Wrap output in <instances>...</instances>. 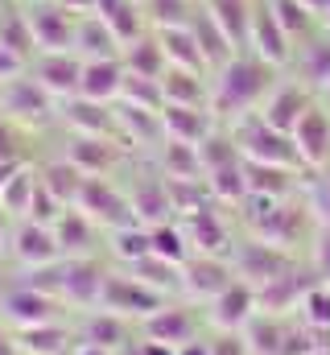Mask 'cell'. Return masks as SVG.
Listing matches in <instances>:
<instances>
[{
	"label": "cell",
	"instance_id": "cell-1",
	"mask_svg": "<svg viewBox=\"0 0 330 355\" xmlns=\"http://www.w3.org/2000/svg\"><path fill=\"white\" fill-rule=\"evenodd\" d=\"M277 83V67H268L252 50H240L211 75V112L219 116V124H236L248 112H260Z\"/></svg>",
	"mask_w": 330,
	"mask_h": 355
},
{
	"label": "cell",
	"instance_id": "cell-2",
	"mask_svg": "<svg viewBox=\"0 0 330 355\" xmlns=\"http://www.w3.org/2000/svg\"><path fill=\"white\" fill-rule=\"evenodd\" d=\"M244 202L256 207V211H244V219H248V227H252L256 240L277 244V248H285V252H293V248L306 240L310 219H314L310 207H302V202H293V198H256V194H248ZM244 202H240V207H244Z\"/></svg>",
	"mask_w": 330,
	"mask_h": 355
},
{
	"label": "cell",
	"instance_id": "cell-3",
	"mask_svg": "<svg viewBox=\"0 0 330 355\" xmlns=\"http://www.w3.org/2000/svg\"><path fill=\"white\" fill-rule=\"evenodd\" d=\"M227 128H232V137H236V145H240L244 162L285 166V170L306 174V170H302V157H297L293 137H289V132H277L260 112H248V116H240V120H236V124H227Z\"/></svg>",
	"mask_w": 330,
	"mask_h": 355
},
{
	"label": "cell",
	"instance_id": "cell-4",
	"mask_svg": "<svg viewBox=\"0 0 330 355\" xmlns=\"http://www.w3.org/2000/svg\"><path fill=\"white\" fill-rule=\"evenodd\" d=\"M0 112H4L12 124H21L25 132L50 128V124L62 116V112H58V99L42 87L29 71L17 75V79H8V83H0Z\"/></svg>",
	"mask_w": 330,
	"mask_h": 355
},
{
	"label": "cell",
	"instance_id": "cell-5",
	"mask_svg": "<svg viewBox=\"0 0 330 355\" xmlns=\"http://www.w3.org/2000/svg\"><path fill=\"white\" fill-rule=\"evenodd\" d=\"M165 293H157L153 285H145L141 277H132V272H107V281H103V293H99V306L95 310H112V314H120V318H137V322H145V318H153L157 310H162Z\"/></svg>",
	"mask_w": 330,
	"mask_h": 355
},
{
	"label": "cell",
	"instance_id": "cell-6",
	"mask_svg": "<svg viewBox=\"0 0 330 355\" xmlns=\"http://www.w3.org/2000/svg\"><path fill=\"white\" fill-rule=\"evenodd\" d=\"M25 21L33 33L37 54H54V50H75V33H79V17L58 4V0H37L25 4Z\"/></svg>",
	"mask_w": 330,
	"mask_h": 355
},
{
	"label": "cell",
	"instance_id": "cell-7",
	"mask_svg": "<svg viewBox=\"0 0 330 355\" xmlns=\"http://www.w3.org/2000/svg\"><path fill=\"white\" fill-rule=\"evenodd\" d=\"M79 211L91 215L99 227L116 232V227H128V223H141L137 211H132V198L124 186H116L112 178H87L79 194Z\"/></svg>",
	"mask_w": 330,
	"mask_h": 355
},
{
	"label": "cell",
	"instance_id": "cell-8",
	"mask_svg": "<svg viewBox=\"0 0 330 355\" xmlns=\"http://www.w3.org/2000/svg\"><path fill=\"white\" fill-rule=\"evenodd\" d=\"M248 50L252 54H260L268 67H289L293 58H297V46H293V37L285 33V25L277 21V12H272V4L268 0H252V33H248Z\"/></svg>",
	"mask_w": 330,
	"mask_h": 355
},
{
	"label": "cell",
	"instance_id": "cell-9",
	"mask_svg": "<svg viewBox=\"0 0 330 355\" xmlns=\"http://www.w3.org/2000/svg\"><path fill=\"white\" fill-rule=\"evenodd\" d=\"M232 265H236V277H244L248 285L264 289L268 281H277L281 272H289V268L297 265V257L285 252V248H277V244H264V240L252 236V240H240V244H236Z\"/></svg>",
	"mask_w": 330,
	"mask_h": 355
},
{
	"label": "cell",
	"instance_id": "cell-10",
	"mask_svg": "<svg viewBox=\"0 0 330 355\" xmlns=\"http://www.w3.org/2000/svg\"><path fill=\"white\" fill-rule=\"evenodd\" d=\"M58 306H62L58 297H50V293H42V289L17 281V285H8L4 297H0V318H4L12 331H25V327L58 322Z\"/></svg>",
	"mask_w": 330,
	"mask_h": 355
},
{
	"label": "cell",
	"instance_id": "cell-11",
	"mask_svg": "<svg viewBox=\"0 0 330 355\" xmlns=\"http://www.w3.org/2000/svg\"><path fill=\"white\" fill-rule=\"evenodd\" d=\"M8 252L21 268H46L62 261V248H58V236L50 223H33V219H17L12 227V240H8Z\"/></svg>",
	"mask_w": 330,
	"mask_h": 355
},
{
	"label": "cell",
	"instance_id": "cell-12",
	"mask_svg": "<svg viewBox=\"0 0 330 355\" xmlns=\"http://www.w3.org/2000/svg\"><path fill=\"white\" fill-rule=\"evenodd\" d=\"M29 75L50 91L54 99L71 103L79 99V83H82V58L75 50H54V54H37L29 62Z\"/></svg>",
	"mask_w": 330,
	"mask_h": 355
},
{
	"label": "cell",
	"instance_id": "cell-13",
	"mask_svg": "<svg viewBox=\"0 0 330 355\" xmlns=\"http://www.w3.org/2000/svg\"><path fill=\"white\" fill-rule=\"evenodd\" d=\"M177 223L186 227V240H190V248L198 257H227L232 261L236 240H232V223L219 211V202L207 207V211H198V215H190V219H177Z\"/></svg>",
	"mask_w": 330,
	"mask_h": 355
},
{
	"label": "cell",
	"instance_id": "cell-14",
	"mask_svg": "<svg viewBox=\"0 0 330 355\" xmlns=\"http://www.w3.org/2000/svg\"><path fill=\"white\" fill-rule=\"evenodd\" d=\"M314 107V95L310 87L302 83V79H281L277 87L268 91V99L260 103V116L277 128V132H289L293 137V128L302 124V116Z\"/></svg>",
	"mask_w": 330,
	"mask_h": 355
},
{
	"label": "cell",
	"instance_id": "cell-15",
	"mask_svg": "<svg viewBox=\"0 0 330 355\" xmlns=\"http://www.w3.org/2000/svg\"><path fill=\"white\" fill-rule=\"evenodd\" d=\"M293 145H297V157H302V170L318 174L330 166V107L327 103H314L302 124L293 128Z\"/></svg>",
	"mask_w": 330,
	"mask_h": 355
},
{
	"label": "cell",
	"instance_id": "cell-16",
	"mask_svg": "<svg viewBox=\"0 0 330 355\" xmlns=\"http://www.w3.org/2000/svg\"><path fill=\"white\" fill-rule=\"evenodd\" d=\"M103 281H107V268L99 265V257H62V302L79 310L99 306Z\"/></svg>",
	"mask_w": 330,
	"mask_h": 355
},
{
	"label": "cell",
	"instance_id": "cell-17",
	"mask_svg": "<svg viewBox=\"0 0 330 355\" xmlns=\"http://www.w3.org/2000/svg\"><path fill=\"white\" fill-rule=\"evenodd\" d=\"M256 314H260V293H256V285H248L244 277H236L211 302V310H207V318H211L215 331H244Z\"/></svg>",
	"mask_w": 330,
	"mask_h": 355
},
{
	"label": "cell",
	"instance_id": "cell-18",
	"mask_svg": "<svg viewBox=\"0 0 330 355\" xmlns=\"http://www.w3.org/2000/svg\"><path fill=\"white\" fill-rule=\"evenodd\" d=\"M236 281V265L227 257H190L182 265V289L194 297V302H215L227 285Z\"/></svg>",
	"mask_w": 330,
	"mask_h": 355
},
{
	"label": "cell",
	"instance_id": "cell-19",
	"mask_svg": "<svg viewBox=\"0 0 330 355\" xmlns=\"http://www.w3.org/2000/svg\"><path fill=\"white\" fill-rule=\"evenodd\" d=\"M67 162L79 166L87 178H112L124 166V141L116 137H71V149H67Z\"/></svg>",
	"mask_w": 330,
	"mask_h": 355
},
{
	"label": "cell",
	"instance_id": "cell-20",
	"mask_svg": "<svg viewBox=\"0 0 330 355\" xmlns=\"http://www.w3.org/2000/svg\"><path fill=\"white\" fill-rule=\"evenodd\" d=\"M145 339H157V343H169V347H182L190 339L202 335V314L194 306H182V302H165L153 318L141 322Z\"/></svg>",
	"mask_w": 330,
	"mask_h": 355
},
{
	"label": "cell",
	"instance_id": "cell-21",
	"mask_svg": "<svg viewBox=\"0 0 330 355\" xmlns=\"http://www.w3.org/2000/svg\"><path fill=\"white\" fill-rule=\"evenodd\" d=\"M162 128H165V141L202 145V141L219 128V116H215L211 107H182V103H165V107H162Z\"/></svg>",
	"mask_w": 330,
	"mask_h": 355
},
{
	"label": "cell",
	"instance_id": "cell-22",
	"mask_svg": "<svg viewBox=\"0 0 330 355\" xmlns=\"http://www.w3.org/2000/svg\"><path fill=\"white\" fill-rule=\"evenodd\" d=\"M62 120L71 132L79 137H116L120 141V124H116V103H95V99H71L62 107Z\"/></svg>",
	"mask_w": 330,
	"mask_h": 355
},
{
	"label": "cell",
	"instance_id": "cell-23",
	"mask_svg": "<svg viewBox=\"0 0 330 355\" xmlns=\"http://www.w3.org/2000/svg\"><path fill=\"white\" fill-rule=\"evenodd\" d=\"M79 343L103 347V352H128L132 347V322L112 310H87L79 331Z\"/></svg>",
	"mask_w": 330,
	"mask_h": 355
},
{
	"label": "cell",
	"instance_id": "cell-24",
	"mask_svg": "<svg viewBox=\"0 0 330 355\" xmlns=\"http://www.w3.org/2000/svg\"><path fill=\"white\" fill-rule=\"evenodd\" d=\"M124 58H95V62H82V83L79 95L82 99H95V103H116L120 91H124Z\"/></svg>",
	"mask_w": 330,
	"mask_h": 355
},
{
	"label": "cell",
	"instance_id": "cell-25",
	"mask_svg": "<svg viewBox=\"0 0 330 355\" xmlns=\"http://www.w3.org/2000/svg\"><path fill=\"white\" fill-rule=\"evenodd\" d=\"M54 236H58L62 257H95L99 223H95L91 215H82L79 207H67V211L54 219Z\"/></svg>",
	"mask_w": 330,
	"mask_h": 355
},
{
	"label": "cell",
	"instance_id": "cell-26",
	"mask_svg": "<svg viewBox=\"0 0 330 355\" xmlns=\"http://www.w3.org/2000/svg\"><path fill=\"white\" fill-rule=\"evenodd\" d=\"M95 17L120 37V46L137 42L149 33V21H145V0H99L95 4Z\"/></svg>",
	"mask_w": 330,
	"mask_h": 355
},
{
	"label": "cell",
	"instance_id": "cell-27",
	"mask_svg": "<svg viewBox=\"0 0 330 355\" xmlns=\"http://www.w3.org/2000/svg\"><path fill=\"white\" fill-rule=\"evenodd\" d=\"M153 33H157V42H162L169 67L211 75V62H207V54H202V46H198V37H194L190 25H182V29H153Z\"/></svg>",
	"mask_w": 330,
	"mask_h": 355
},
{
	"label": "cell",
	"instance_id": "cell-28",
	"mask_svg": "<svg viewBox=\"0 0 330 355\" xmlns=\"http://www.w3.org/2000/svg\"><path fill=\"white\" fill-rule=\"evenodd\" d=\"M128 198H132V211H137V219H141L145 227H157V223H165V219H173L169 182H165L162 174L141 178V182L128 190Z\"/></svg>",
	"mask_w": 330,
	"mask_h": 355
},
{
	"label": "cell",
	"instance_id": "cell-29",
	"mask_svg": "<svg viewBox=\"0 0 330 355\" xmlns=\"http://www.w3.org/2000/svg\"><path fill=\"white\" fill-rule=\"evenodd\" d=\"M116 124H120V141L124 145H149V149H162L165 145L162 112H145V107L116 103Z\"/></svg>",
	"mask_w": 330,
	"mask_h": 355
},
{
	"label": "cell",
	"instance_id": "cell-30",
	"mask_svg": "<svg viewBox=\"0 0 330 355\" xmlns=\"http://www.w3.org/2000/svg\"><path fill=\"white\" fill-rule=\"evenodd\" d=\"M207 8V17L227 33V42L236 50H248V33H252V0H198Z\"/></svg>",
	"mask_w": 330,
	"mask_h": 355
},
{
	"label": "cell",
	"instance_id": "cell-31",
	"mask_svg": "<svg viewBox=\"0 0 330 355\" xmlns=\"http://www.w3.org/2000/svg\"><path fill=\"white\" fill-rule=\"evenodd\" d=\"M162 91H165V103H182V107H211V75L169 67V71L162 75Z\"/></svg>",
	"mask_w": 330,
	"mask_h": 355
},
{
	"label": "cell",
	"instance_id": "cell-32",
	"mask_svg": "<svg viewBox=\"0 0 330 355\" xmlns=\"http://www.w3.org/2000/svg\"><path fill=\"white\" fill-rule=\"evenodd\" d=\"M75 54H79L82 62H95V58H120V54H124V46H120V37H116V33H112L95 12H87V17H79Z\"/></svg>",
	"mask_w": 330,
	"mask_h": 355
},
{
	"label": "cell",
	"instance_id": "cell-33",
	"mask_svg": "<svg viewBox=\"0 0 330 355\" xmlns=\"http://www.w3.org/2000/svg\"><path fill=\"white\" fill-rule=\"evenodd\" d=\"M244 174H248V194H256V198H293L297 194V170L244 162Z\"/></svg>",
	"mask_w": 330,
	"mask_h": 355
},
{
	"label": "cell",
	"instance_id": "cell-34",
	"mask_svg": "<svg viewBox=\"0 0 330 355\" xmlns=\"http://www.w3.org/2000/svg\"><path fill=\"white\" fill-rule=\"evenodd\" d=\"M120 58H124V71H128V75H141V79H162L165 71H169L165 50H162V42H157V33H153V29H149L145 37L128 42Z\"/></svg>",
	"mask_w": 330,
	"mask_h": 355
},
{
	"label": "cell",
	"instance_id": "cell-35",
	"mask_svg": "<svg viewBox=\"0 0 330 355\" xmlns=\"http://www.w3.org/2000/svg\"><path fill=\"white\" fill-rule=\"evenodd\" d=\"M297 71L310 91L330 87V33H314L310 42L297 46Z\"/></svg>",
	"mask_w": 330,
	"mask_h": 355
},
{
	"label": "cell",
	"instance_id": "cell-36",
	"mask_svg": "<svg viewBox=\"0 0 330 355\" xmlns=\"http://www.w3.org/2000/svg\"><path fill=\"white\" fill-rule=\"evenodd\" d=\"M157 174L169 182H198L202 178V157L198 145H182V141H165L157 149Z\"/></svg>",
	"mask_w": 330,
	"mask_h": 355
},
{
	"label": "cell",
	"instance_id": "cell-37",
	"mask_svg": "<svg viewBox=\"0 0 330 355\" xmlns=\"http://www.w3.org/2000/svg\"><path fill=\"white\" fill-rule=\"evenodd\" d=\"M17 339V352L21 355H67L71 347V335L62 322H42V327H25L12 335Z\"/></svg>",
	"mask_w": 330,
	"mask_h": 355
},
{
	"label": "cell",
	"instance_id": "cell-38",
	"mask_svg": "<svg viewBox=\"0 0 330 355\" xmlns=\"http://www.w3.org/2000/svg\"><path fill=\"white\" fill-rule=\"evenodd\" d=\"M82 174L79 166H71L67 157H58V162H50V166H42V186L62 202V207H79V194H82Z\"/></svg>",
	"mask_w": 330,
	"mask_h": 355
},
{
	"label": "cell",
	"instance_id": "cell-39",
	"mask_svg": "<svg viewBox=\"0 0 330 355\" xmlns=\"http://www.w3.org/2000/svg\"><path fill=\"white\" fill-rule=\"evenodd\" d=\"M107 248H112V257H116L120 265L132 268L137 261L153 257V236H149V227H145V223H128V227L107 232Z\"/></svg>",
	"mask_w": 330,
	"mask_h": 355
},
{
	"label": "cell",
	"instance_id": "cell-40",
	"mask_svg": "<svg viewBox=\"0 0 330 355\" xmlns=\"http://www.w3.org/2000/svg\"><path fill=\"white\" fill-rule=\"evenodd\" d=\"M37 186H42V170H33V166L25 162L17 174L4 182V190H0V207H4L12 219H25V215H29V202H33V194H37Z\"/></svg>",
	"mask_w": 330,
	"mask_h": 355
},
{
	"label": "cell",
	"instance_id": "cell-41",
	"mask_svg": "<svg viewBox=\"0 0 330 355\" xmlns=\"http://www.w3.org/2000/svg\"><path fill=\"white\" fill-rule=\"evenodd\" d=\"M202 182H207V190H211V198H215L219 207H240V202L248 198L244 157H240V162H232V166H219V170H211Z\"/></svg>",
	"mask_w": 330,
	"mask_h": 355
},
{
	"label": "cell",
	"instance_id": "cell-42",
	"mask_svg": "<svg viewBox=\"0 0 330 355\" xmlns=\"http://www.w3.org/2000/svg\"><path fill=\"white\" fill-rule=\"evenodd\" d=\"M149 236H153V257H162L169 265L182 268L194 257V248H190V240H186V227H182L177 219H165L157 227H149Z\"/></svg>",
	"mask_w": 330,
	"mask_h": 355
},
{
	"label": "cell",
	"instance_id": "cell-43",
	"mask_svg": "<svg viewBox=\"0 0 330 355\" xmlns=\"http://www.w3.org/2000/svg\"><path fill=\"white\" fill-rule=\"evenodd\" d=\"M244 339L252 355H281V339H285V318L281 314H256L244 327Z\"/></svg>",
	"mask_w": 330,
	"mask_h": 355
},
{
	"label": "cell",
	"instance_id": "cell-44",
	"mask_svg": "<svg viewBox=\"0 0 330 355\" xmlns=\"http://www.w3.org/2000/svg\"><path fill=\"white\" fill-rule=\"evenodd\" d=\"M268 4H272L277 21L285 25V33L293 37V46H302L318 33V12H310L302 0H268Z\"/></svg>",
	"mask_w": 330,
	"mask_h": 355
},
{
	"label": "cell",
	"instance_id": "cell-45",
	"mask_svg": "<svg viewBox=\"0 0 330 355\" xmlns=\"http://www.w3.org/2000/svg\"><path fill=\"white\" fill-rule=\"evenodd\" d=\"M198 12V0H145L149 29H182Z\"/></svg>",
	"mask_w": 330,
	"mask_h": 355
},
{
	"label": "cell",
	"instance_id": "cell-46",
	"mask_svg": "<svg viewBox=\"0 0 330 355\" xmlns=\"http://www.w3.org/2000/svg\"><path fill=\"white\" fill-rule=\"evenodd\" d=\"M297 318H302L310 331H318V335L330 331V281L327 277L306 289V297H302V306H297Z\"/></svg>",
	"mask_w": 330,
	"mask_h": 355
},
{
	"label": "cell",
	"instance_id": "cell-47",
	"mask_svg": "<svg viewBox=\"0 0 330 355\" xmlns=\"http://www.w3.org/2000/svg\"><path fill=\"white\" fill-rule=\"evenodd\" d=\"M128 272H132V277H141L145 285H153V289L165 293V297L182 289V268L169 265V261H162V257H145V261H137Z\"/></svg>",
	"mask_w": 330,
	"mask_h": 355
},
{
	"label": "cell",
	"instance_id": "cell-48",
	"mask_svg": "<svg viewBox=\"0 0 330 355\" xmlns=\"http://www.w3.org/2000/svg\"><path fill=\"white\" fill-rule=\"evenodd\" d=\"M116 103H128V107H145V112H162L165 107V91L162 79H141V75H128L124 79V91Z\"/></svg>",
	"mask_w": 330,
	"mask_h": 355
},
{
	"label": "cell",
	"instance_id": "cell-49",
	"mask_svg": "<svg viewBox=\"0 0 330 355\" xmlns=\"http://www.w3.org/2000/svg\"><path fill=\"white\" fill-rule=\"evenodd\" d=\"M25 128L0 112V162H25Z\"/></svg>",
	"mask_w": 330,
	"mask_h": 355
},
{
	"label": "cell",
	"instance_id": "cell-50",
	"mask_svg": "<svg viewBox=\"0 0 330 355\" xmlns=\"http://www.w3.org/2000/svg\"><path fill=\"white\" fill-rule=\"evenodd\" d=\"M211 355H252L244 331H219L211 335Z\"/></svg>",
	"mask_w": 330,
	"mask_h": 355
},
{
	"label": "cell",
	"instance_id": "cell-51",
	"mask_svg": "<svg viewBox=\"0 0 330 355\" xmlns=\"http://www.w3.org/2000/svg\"><path fill=\"white\" fill-rule=\"evenodd\" d=\"M177 355H211V339L207 335H198V339H190V343H182Z\"/></svg>",
	"mask_w": 330,
	"mask_h": 355
},
{
	"label": "cell",
	"instance_id": "cell-52",
	"mask_svg": "<svg viewBox=\"0 0 330 355\" xmlns=\"http://www.w3.org/2000/svg\"><path fill=\"white\" fill-rule=\"evenodd\" d=\"M12 227H17V223H12V215L0 207V248H8V240H12Z\"/></svg>",
	"mask_w": 330,
	"mask_h": 355
},
{
	"label": "cell",
	"instance_id": "cell-53",
	"mask_svg": "<svg viewBox=\"0 0 330 355\" xmlns=\"http://www.w3.org/2000/svg\"><path fill=\"white\" fill-rule=\"evenodd\" d=\"M58 4H67L75 17H87V12H95V4H99V0H58Z\"/></svg>",
	"mask_w": 330,
	"mask_h": 355
},
{
	"label": "cell",
	"instance_id": "cell-54",
	"mask_svg": "<svg viewBox=\"0 0 330 355\" xmlns=\"http://www.w3.org/2000/svg\"><path fill=\"white\" fill-rule=\"evenodd\" d=\"M21 166H25V162H0V190H4V182H8V178L17 174Z\"/></svg>",
	"mask_w": 330,
	"mask_h": 355
},
{
	"label": "cell",
	"instance_id": "cell-55",
	"mask_svg": "<svg viewBox=\"0 0 330 355\" xmlns=\"http://www.w3.org/2000/svg\"><path fill=\"white\" fill-rule=\"evenodd\" d=\"M302 4H306L310 12H318V17H327L330 12V0H302Z\"/></svg>",
	"mask_w": 330,
	"mask_h": 355
},
{
	"label": "cell",
	"instance_id": "cell-56",
	"mask_svg": "<svg viewBox=\"0 0 330 355\" xmlns=\"http://www.w3.org/2000/svg\"><path fill=\"white\" fill-rule=\"evenodd\" d=\"M0 355H21V352H17V339H12V335H0Z\"/></svg>",
	"mask_w": 330,
	"mask_h": 355
},
{
	"label": "cell",
	"instance_id": "cell-57",
	"mask_svg": "<svg viewBox=\"0 0 330 355\" xmlns=\"http://www.w3.org/2000/svg\"><path fill=\"white\" fill-rule=\"evenodd\" d=\"M71 355H116V352H103V347H91V343H79Z\"/></svg>",
	"mask_w": 330,
	"mask_h": 355
},
{
	"label": "cell",
	"instance_id": "cell-58",
	"mask_svg": "<svg viewBox=\"0 0 330 355\" xmlns=\"http://www.w3.org/2000/svg\"><path fill=\"white\" fill-rule=\"evenodd\" d=\"M322 103H327V107H330V87H322Z\"/></svg>",
	"mask_w": 330,
	"mask_h": 355
},
{
	"label": "cell",
	"instance_id": "cell-59",
	"mask_svg": "<svg viewBox=\"0 0 330 355\" xmlns=\"http://www.w3.org/2000/svg\"><path fill=\"white\" fill-rule=\"evenodd\" d=\"M124 355H141V347H128V352H124Z\"/></svg>",
	"mask_w": 330,
	"mask_h": 355
},
{
	"label": "cell",
	"instance_id": "cell-60",
	"mask_svg": "<svg viewBox=\"0 0 330 355\" xmlns=\"http://www.w3.org/2000/svg\"><path fill=\"white\" fill-rule=\"evenodd\" d=\"M25 4H37V0H25Z\"/></svg>",
	"mask_w": 330,
	"mask_h": 355
}]
</instances>
